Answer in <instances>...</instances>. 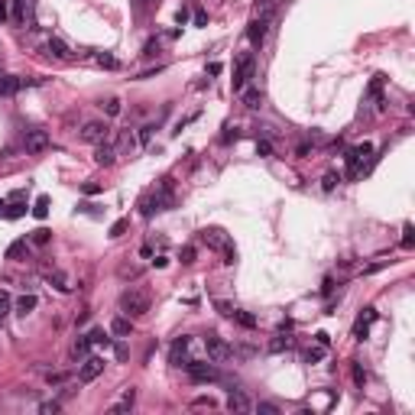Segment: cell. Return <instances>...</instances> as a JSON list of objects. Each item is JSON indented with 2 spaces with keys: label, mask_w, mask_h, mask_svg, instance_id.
Instances as JSON below:
<instances>
[{
  "label": "cell",
  "mask_w": 415,
  "mask_h": 415,
  "mask_svg": "<svg viewBox=\"0 0 415 415\" xmlns=\"http://www.w3.org/2000/svg\"><path fill=\"white\" fill-rule=\"evenodd\" d=\"M33 308H36V295L33 292H26V295L16 298V315H29Z\"/></svg>",
  "instance_id": "obj_18"
},
{
  "label": "cell",
  "mask_w": 415,
  "mask_h": 415,
  "mask_svg": "<svg viewBox=\"0 0 415 415\" xmlns=\"http://www.w3.org/2000/svg\"><path fill=\"white\" fill-rule=\"evenodd\" d=\"M201 237H204V243H211V247H224V237H221V231H204Z\"/></svg>",
  "instance_id": "obj_34"
},
{
  "label": "cell",
  "mask_w": 415,
  "mask_h": 415,
  "mask_svg": "<svg viewBox=\"0 0 415 415\" xmlns=\"http://www.w3.org/2000/svg\"><path fill=\"white\" fill-rule=\"evenodd\" d=\"M259 104H263V91H259V88H243V107L256 110Z\"/></svg>",
  "instance_id": "obj_16"
},
{
  "label": "cell",
  "mask_w": 415,
  "mask_h": 415,
  "mask_svg": "<svg viewBox=\"0 0 415 415\" xmlns=\"http://www.w3.org/2000/svg\"><path fill=\"white\" fill-rule=\"evenodd\" d=\"M234 259H237V250H234V243H231V240H224V263L231 266Z\"/></svg>",
  "instance_id": "obj_40"
},
{
  "label": "cell",
  "mask_w": 415,
  "mask_h": 415,
  "mask_svg": "<svg viewBox=\"0 0 415 415\" xmlns=\"http://www.w3.org/2000/svg\"><path fill=\"white\" fill-rule=\"evenodd\" d=\"M185 370H188L192 383H214L217 380V367L214 363H201V360H188L185 363Z\"/></svg>",
  "instance_id": "obj_4"
},
{
  "label": "cell",
  "mask_w": 415,
  "mask_h": 415,
  "mask_svg": "<svg viewBox=\"0 0 415 415\" xmlns=\"http://www.w3.org/2000/svg\"><path fill=\"white\" fill-rule=\"evenodd\" d=\"M234 321H237V325H240V328H256V318L250 315V311H240V308H234V315H231Z\"/></svg>",
  "instance_id": "obj_22"
},
{
  "label": "cell",
  "mask_w": 415,
  "mask_h": 415,
  "mask_svg": "<svg viewBox=\"0 0 415 415\" xmlns=\"http://www.w3.org/2000/svg\"><path fill=\"white\" fill-rule=\"evenodd\" d=\"M120 308L127 318H143L149 311V295L146 292H137V289H127V292L120 295Z\"/></svg>",
  "instance_id": "obj_1"
},
{
  "label": "cell",
  "mask_w": 415,
  "mask_h": 415,
  "mask_svg": "<svg viewBox=\"0 0 415 415\" xmlns=\"http://www.w3.org/2000/svg\"><path fill=\"white\" fill-rule=\"evenodd\" d=\"M88 350H91V341H88V334H85V337H78L75 344H71V357H75V360H85Z\"/></svg>",
  "instance_id": "obj_19"
},
{
  "label": "cell",
  "mask_w": 415,
  "mask_h": 415,
  "mask_svg": "<svg viewBox=\"0 0 415 415\" xmlns=\"http://www.w3.org/2000/svg\"><path fill=\"white\" fill-rule=\"evenodd\" d=\"M237 137H240V130H237V127H227V133L221 137V143H231V140H237Z\"/></svg>",
  "instance_id": "obj_48"
},
{
  "label": "cell",
  "mask_w": 415,
  "mask_h": 415,
  "mask_svg": "<svg viewBox=\"0 0 415 415\" xmlns=\"http://www.w3.org/2000/svg\"><path fill=\"white\" fill-rule=\"evenodd\" d=\"M195 26H208V13H204V10L195 13Z\"/></svg>",
  "instance_id": "obj_54"
},
{
  "label": "cell",
  "mask_w": 415,
  "mask_h": 415,
  "mask_svg": "<svg viewBox=\"0 0 415 415\" xmlns=\"http://www.w3.org/2000/svg\"><path fill=\"white\" fill-rule=\"evenodd\" d=\"M101 107H104V114H107V117H117V114H120V101H117V98H107Z\"/></svg>",
  "instance_id": "obj_32"
},
{
  "label": "cell",
  "mask_w": 415,
  "mask_h": 415,
  "mask_svg": "<svg viewBox=\"0 0 415 415\" xmlns=\"http://www.w3.org/2000/svg\"><path fill=\"white\" fill-rule=\"evenodd\" d=\"M253 68H256V59H253V52H243L240 59H237V65H234V91H243L247 88V81H250L253 75Z\"/></svg>",
  "instance_id": "obj_2"
},
{
  "label": "cell",
  "mask_w": 415,
  "mask_h": 415,
  "mask_svg": "<svg viewBox=\"0 0 415 415\" xmlns=\"http://www.w3.org/2000/svg\"><path fill=\"white\" fill-rule=\"evenodd\" d=\"M95 62H98L101 68H117V59H114L110 52H98V55H95Z\"/></svg>",
  "instance_id": "obj_29"
},
{
  "label": "cell",
  "mask_w": 415,
  "mask_h": 415,
  "mask_svg": "<svg viewBox=\"0 0 415 415\" xmlns=\"http://www.w3.org/2000/svg\"><path fill=\"white\" fill-rule=\"evenodd\" d=\"M380 88H383V75H376L370 81V95H380Z\"/></svg>",
  "instance_id": "obj_52"
},
{
  "label": "cell",
  "mask_w": 415,
  "mask_h": 415,
  "mask_svg": "<svg viewBox=\"0 0 415 415\" xmlns=\"http://www.w3.org/2000/svg\"><path fill=\"white\" fill-rule=\"evenodd\" d=\"M321 360H325V347H308L305 350V363H321Z\"/></svg>",
  "instance_id": "obj_28"
},
{
  "label": "cell",
  "mask_w": 415,
  "mask_h": 415,
  "mask_svg": "<svg viewBox=\"0 0 415 415\" xmlns=\"http://www.w3.org/2000/svg\"><path fill=\"white\" fill-rule=\"evenodd\" d=\"M127 221H117V224H110V237H114V240H117V237H123V234H127Z\"/></svg>",
  "instance_id": "obj_39"
},
{
  "label": "cell",
  "mask_w": 415,
  "mask_h": 415,
  "mask_svg": "<svg viewBox=\"0 0 415 415\" xmlns=\"http://www.w3.org/2000/svg\"><path fill=\"white\" fill-rule=\"evenodd\" d=\"M175 20H179V23L185 26V23H188V7H179V13H175Z\"/></svg>",
  "instance_id": "obj_53"
},
{
  "label": "cell",
  "mask_w": 415,
  "mask_h": 415,
  "mask_svg": "<svg viewBox=\"0 0 415 415\" xmlns=\"http://www.w3.org/2000/svg\"><path fill=\"white\" fill-rule=\"evenodd\" d=\"M62 406H59V402H43V406H39V412H43V415H55Z\"/></svg>",
  "instance_id": "obj_44"
},
{
  "label": "cell",
  "mask_w": 415,
  "mask_h": 415,
  "mask_svg": "<svg viewBox=\"0 0 415 415\" xmlns=\"http://www.w3.org/2000/svg\"><path fill=\"white\" fill-rule=\"evenodd\" d=\"M253 409H259V412H266V415H276L279 409L273 406V402H259V406H253Z\"/></svg>",
  "instance_id": "obj_50"
},
{
  "label": "cell",
  "mask_w": 415,
  "mask_h": 415,
  "mask_svg": "<svg viewBox=\"0 0 415 415\" xmlns=\"http://www.w3.org/2000/svg\"><path fill=\"white\" fill-rule=\"evenodd\" d=\"M4 208H7V204H4V201H0V217H4Z\"/></svg>",
  "instance_id": "obj_60"
},
{
  "label": "cell",
  "mask_w": 415,
  "mask_h": 415,
  "mask_svg": "<svg viewBox=\"0 0 415 415\" xmlns=\"http://www.w3.org/2000/svg\"><path fill=\"white\" fill-rule=\"evenodd\" d=\"M204 350H208V360H211V363H224L227 357L234 354L231 344H227L221 334H208V337H204Z\"/></svg>",
  "instance_id": "obj_3"
},
{
  "label": "cell",
  "mask_w": 415,
  "mask_h": 415,
  "mask_svg": "<svg viewBox=\"0 0 415 415\" xmlns=\"http://www.w3.org/2000/svg\"><path fill=\"white\" fill-rule=\"evenodd\" d=\"M49 204H52V198H49V195H39V198H36V204H33V214L39 217V221H43V217L49 214Z\"/></svg>",
  "instance_id": "obj_24"
},
{
  "label": "cell",
  "mask_w": 415,
  "mask_h": 415,
  "mask_svg": "<svg viewBox=\"0 0 415 415\" xmlns=\"http://www.w3.org/2000/svg\"><path fill=\"white\" fill-rule=\"evenodd\" d=\"M192 406L195 409H214V399L211 396H198V399H192Z\"/></svg>",
  "instance_id": "obj_41"
},
{
  "label": "cell",
  "mask_w": 415,
  "mask_h": 415,
  "mask_svg": "<svg viewBox=\"0 0 415 415\" xmlns=\"http://www.w3.org/2000/svg\"><path fill=\"white\" fill-rule=\"evenodd\" d=\"M153 211H159V208H156V195H143V198H140V214L153 217Z\"/></svg>",
  "instance_id": "obj_23"
},
{
  "label": "cell",
  "mask_w": 415,
  "mask_h": 415,
  "mask_svg": "<svg viewBox=\"0 0 415 415\" xmlns=\"http://www.w3.org/2000/svg\"><path fill=\"white\" fill-rule=\"evenodd\" d=\"M10 308H13V298H10L7 292H0V321H7V315H10Z\"/></svg>",
  "instance_id": "obj_33"
},
{
  "label": "cell",
  "mask_w": 415,
  "mask_h": 415,
  "mask_svg": "<svg viewBox=\"0 0 415 415\" xmlns=\"http://www.w3.org/2000/svg\"><path fill=\"white\" fill-rule=\"evenodd\" d=\"M7 16H10V4H7V0H0V23H4Z\"/></svg>",
  "instance_id": "obj_55"
},
{
  "label": "cell",
  "mask_w": 415,
  "mask_h": 415,
  "mask_svg": "<svg viewBox=\"0 0 415 415\" xmlns=\"http://www.w3.org/2000/svg\"><path fill=\"white\" fill-rule=\"evenodd\" d=\"M49 282L55 286L59 292H68V289H71V286H68V276H65V273H59V269H55V273H49Z\"/></svg>",
  "instance_id": "obj_25"
},
{
  "label": "cell",
  "mask_w": 415,
  "mask_h": 415,
  "mask_svg": "<svg viewBox=\"0 0 415 415\" xmlns=\"http://www.w3.org/2000/svg\"><path fill=\"white\" fill-rule=\"evenodd\" d=\"M101 373H104V360H101V357H91V354H88L85 360H81L78 380H81V383H91V380H98Z\"/></svg>",
  "instance_id": "obj_6"
},
{
  "label": "cell",
  "mask_w": 415,
  "mask_h": 415,
  "mask_svg": "<svg viewBox=\"0 0 415 415\" xmlns=\"http://www.w3.org/2000/svg\"><path fill=\"white\" fill-rule=\"evenodd\" d=\"M26 214V204H20V201H13L10 208H4V217H10V221H13V217H23Z\"/></svg>",
  "instance_id": "obj_30"
},
{
  "label": "cell",
  "mask_w": 415,
  "mask_h": 415,
  "mask_svg": "<svg viewBox=\"0 0 415 415\" xmlns=\"http://www.w3.org/2000/svg\"><path fill=\"white\" fill-rule=\"evenodd\" d=\"M23 7H26V0H13V23H23Z\"/></svg>",
  "instance_id": "obj_38"
},
{
  "label": "cell",
  "mask_w": 415,
  "mask_h": 415,
  "mask_svg": "<svg viewBox=\"0 0 415 415\" xmlns=\"http://www.w3.org/2000/svg\"><path fill=\"white\" fill-rule=\"evenodd\" d=\"M153 195H156V208H159V211H169V208L175 204V195H172V179H162V182H159V188H156Z\"/></svg>",
  "instance_id": "obj_8"
},
{
  "label": "cell",
  "mask_w": 415,
  "mask_h": 415,
  "mask_svg": "<svg viewBox=\"0 0 415 415\" xmlns=\"http://www.w3.org/2000/svg\"><path fill=\"white\" fill-rule=\"evenodd\" d=\"M81 192H85V195H98L101 185H98V182H85V185H81Z\"/></svg>",
  "instance_id": "obj_49"
},
{
  "label": "cell",
  "mask_w": 415,
  "mask_h": 415,
  "mask_svg": "<svg viewBox=\"0 0 415 415\" xmlns=\"http://www.w3.org/2000/svg\"><path fill=\"white\" fill-rule=\"evenodd\" d=\"M133 402H137V389H133V386H127V389L120 392V399L114 402V406H110L107 412H114V415H120V412H130V409H133Z\"/></svg>",
  "instance_id": "obj_12"
},
{
  "label": "cell",
  "mask_w": 415,
  "mask_h": 415,
  "mask_svg": "<svg viewBox=\"0 0 415 415\" xmlns=\"http://www.w3.org/2000/svg\"><path fill=\"white\" fill-rule=\"evenodd\" d=\"M415 247V231H412V224L402 227V250H412Z\"/></svg>",
  "instance_id": "obj_31"
},
{
  "label": "cell",
  "mask_w": 415,
  "mask_h": 415,
  "mask_svg": "<svg viewBox=\"0 0 415 415\" xmlns=\"http://www.w3.org/2000/svg\"><path fill=\"white\" fill-rule=\"evenodd\" d=\"M214 308L221 311L224 318H231V315H234V305H231V302H221V298H217V302H214Z\"/></svg>",
  "instance_id": "obj_42"
},
{
  "label": "cell",
  "mask_w": 415,
  "mask_h": 415,
  "mask_svg": "<svg viewBox=\"0 0 415 415\" xmlns=\"http://www.w3.org/2000/svg\"><path fill=\"white\" fill-rule=\"evenodd\" d=\"M153 133H156V123H146V127H140V143L146 146V143L153 140Z\"/></svg>",
  "instance_id": "obj_37"
},
{
  "label": "cell",
  "mask_w": 415,
  "mask_h": 415,
  "mask_svg": "<svg viewBox=\"0 0 415 415\" xmlns=\"http://www.w3.org/2000/svg\"><path fill=\"white\" fill-rule=\"evenodd\" d=\"M46 49H49L55 59H62V62H65V59H71V49H68L65 43H62V39H49V46H46Z\"/></svg>",
  "instance_id": "obj_17"
},
{
  "label": "cell",
  "mask_w": 415,
  "mask_h": 415,
  "mask_svg": "<svg viewBox=\"0 0 415 415\" xmlns=\"http://www.w3.org/2000/svg\"><path fill=\"white\" fill-rule=\"evenodd\" d=\"M159 52V39H149L146 46H143V55H156Z\"/></svg>",
  "instance_id": "obj_45"
},
{
  "label": "cell",
  "mask_w": 415,
  "mask_h": 415,
  "mask_svg": "<svg viewBox=\"0 0 415 415\" xmlns=\"http://www.w3.org/2000/svg\"><path fill=\"white\" fill-rule=\"evenodd\" d=\"M208 75H221V62H211V65H208Z\"/></svg>",
  "instance_id": "obj_58"
},
{
  "label": "cell",
  "mask_w": 415,
  "mask_h": 415,
  "mask_svg": "<svg viewBox=\"0 0 415 415\" xmlns=\"http://www.w3.org/2000/svg\"><path fill=\"white\" fill-rule=\"evenodd\" d=\"M289 347H292V337H289L286 331H282L276 341H269V350H273V354H282V350H289Z\"/></svg>",
  "instance_id": "obj_21"
},
{
  "label": "cell",
  "mask_w": 415,
  "mask_h": 415,
  "mask_svg": "<svg viewBox=\"0 0 415 415\" xmlns=\"http://www.w3.org/2000/svg\"><path fill=\"white\" fill-rule=\"evenodd\" d=\"M133 7H137V13H146V10L156 7V0H133Z\"/></svg>",
  "instance_id": "obj_43"
},
{
  "label": "cell",
  "mask_w": 415,
  "mask_h": 415,
  "mask_svg": "<svg viewBox=\"0 0 415 415\" xmlns=\"http://www.w3.org/2000/svg\"><path fill=\"white\" fill-rule=\"evenodd\" d=\"M337 182H341V175H337V172H328L325 179H321V188H325V192H334Z\"/></svg>",
  "instance_id": "obj_35"
},
{
  "label": "cell",
  "mask_w": 415,
  "mask_h": 415,
  "mask_svg": "<svg viewBox=\"0 0 415 415\" xmlns=\"http://www.w3.org/2000/svg\"><path fill=\"white\" fill-rule=\"evenodd\" d=\"M88 341H91V344H98V347H110V337H107V331H104V328H91L88 331Z\"/></svg>",
  "instance_id": "obj_20"
},
{
  "label": "cell",
  "mask_w": 415,
  "mask_h": 415,
  "mask_svg": "<svg viewBox=\"0 0 415 415\" xmlns=\"http://www.w3.org/2000/svg\"><path fill=\"white\" fill-rule=\"evenodd\" d=\"M26 253V240H13L7 247V259H16V256H23Z\"/></svg>",
  "instance_id": "obj_27"
},
{
  "label": "cell",
  "mask_w": 415,
  "mask_h": 415,
  "mask_svg": "<svg viewBox=\"0 0 415 415\" xmlns=\"http://www.w3.org/2000/svg\"><path fill=\"white\" fill-rule=\"evenodd\" d=\"M62 380H65V373H49V376H46V383H49V386H59Z\"/></svg>",
  "instance_id": "obj_51"
},
{
  "label": "cell",
  "mask_w": 415,
  "mask_h": 415,
  "mask_svg": "<svg viewBox=\"0 0 415 415\" xmlns=\"http://www.w3.org/2000/svg\"><path fill=\"white\" fill-rule=\"evenodd\" d=\"M311 153V143H298V149H295V156H308Z\"/></svg>",
  "instance_id": "obj_57"
},
{
  "label": "cell",
  "mask_w": 415,
  "mask_h": 415,
  "mask_svg": "<svg viewBox=\"0 0 415 415\" xmlns=\"http://www.w3.org/2000/svg\"><path fill=\"white\" fill-rule=\"evenodd\" d=\"M114 159H117V146L114 143H98V149H95V162L98 165H114Z\"/></svg>",
  "instance_id": "obj_13"
},
{
  "label": "cell",
  "mask_w": 415,
  "mask_h": 415,
  "mask_svg": "<svg viewBox=\"0 0 415 415\" xmlns=\"http://www.w3.org/2000/svg\"><path fill=\"white\" fill-rule=\"evenodd\" d=\"M107 123H104V120H88L85 123V127H81V140H85V143H95V146H98V143H104V140H107Z\"/></svg>",
  "instance_id": "obj_5"
},
{
  "label": "cell",
  "mask_w": 415,
  "mask_h": 415,
  "mask_svg": "<svg viewBox=\"0 0 415 415\" xmlns=\"http://www.w3.org/2000/svg\"><path fill=\"white\" fill-rule=\"evenodd\" d=\"M188 337H175L172 341V350H169V360L175 363V367H185V363H188Z\"/></svg>",
  "instance_id": "obj_11"
},
{
  "label": "cell",
  "mask_w": 415,
  "mask_h": 415,
  "mask_svg": "<svg viewBox=\"0 0 415 415\" xmlns=\"http://www.w3.org/2000/svg\"><path fill=\"white\" fill-rule=\"evenodd\" d=\"M227 409L231 412H253V399L247 396L240 389H231V396H227Z\"/></svg>",
  "instance_id": "obj_10"
},
{
  "label": "cell",
  "mask_w": 415,
  "mask_h": 415,
  "mask_svg": "<svg viewBox=\"0 0 415 415\" xmlns=\"http://www.w3.org/2000/svg\"><path fill=\"white\" fill-rule=\"evenodd\" d=\"M29 240H33L36 247H46V243L52 240V231H49V227H39V231H33V237H29Z\"/></svg>",
  "instance_id": "obj_26"
},
{
  "label": "cell",
  "mask_w": 415,
  "mask_h": 415,
  "mask_svg": "<svg viewBox=\"0 0 415 415\" xmlns=\"http://www.w3.org/2000/svg\"><path fill=\"white\" fill-rule=\"evenodd\" d=\"M110 334H117V337H130V334H133V318H127V315L114 318V321H110Z\"/></svg>",
  "instance_id": "obj_14"
},
{
  "label": "cell",
  "mask_w": 415,
  "mask_h": 415,
  "mask_svg": "<svg viewBox=\"0 0 415 415\" xmlns=\"http://www.w3.org/2000/svg\"><path fill=\"white\" fill-rule=\"evenodd\" d=\"M256 153L259 156H273V146H269L266 140H256Z\"/></svg>",
  "instance_id": "obj_46"
},
{
  "label": "cell",
  "mask_w": 415,
  "mask_h": 415,
  "mask_svg": "<svg viewBox=\"0 0 415 415\" xmlns=\"http://www.w3.org/2000/svg\"><path fill=\"white\" fill-rule=\"evenodd\" d=\"M269 20L273 16H256L250 26H247V39H250L253 46H263V39H266V29H269Z\"/></svg>",
  "instance_id": "obj_7"
},
{
  "label": "cell",
  "mask_w": 415,
  "mask_h": 415,
  "mask_svg": "<svg viewBox=\"0 0 415 415\" xmlns=\"http://www.w3.org/2000/svg\"><path fill=\"white\" fill-rule=\"evenodd\" d=\"M315 341H318V344H321V347H328V344H331V337L325 334V331H318V334H315Z\"/></svg>",
  "instance_id": "obj_56"
},
{
  "label": "cell",
  "mask_w": 415,
  "mask_h": 415,
  "mask_svg": "<svg viewBox=\"0 0 415 415\" xmlns=\"http://www.w3.org/2000/svg\"><path fill=\"white\" fill-rule=\"evenodd\" d=\"M20 88H23V81H20V78L7 75V71H0V95H16Z\"/></svg>",
  "instance_id": "obj_15"
},
{
  "label": "cell",
  "mask_w": 415,
  "mask_h": 415,
  "mask_svg": "<svg viewBox=\"0 0 415 415\" xmlns=\"http://www.w3.org/2000/svg\"><path fill=\"white\" fill-rule=\"evenodd\" d=\"M331 289H334V279H325V286H321V292L331 295Z\"/></svg>",
  "instance_id": "obj_59"
},
{
  "label": "cell",
  "mask_w": 415,
  "mask_h": 415,
  "mask_svg": "<svg viewBox=\"0 0 415 415\" xmlns=\"http://www.w3.org/2000/svg\"><path fill=\"white\" fill-rule=\"evenodd\" d=\"M354 383H357V386H363V383H367V373L360 370V363H354Z\"/></svg>",
  "instance_id": "obj_47"
},
{
  "label": "cell",
  "mask_w": 415,
  "mask_h": 415,
  "mask_svg": "<svg viewBox=\"0 0 415 415\" xmlns=\"http://www.w3.org/2000/svg\"><path fill=\"white\" fill-rule=\"evenodd\" d=\"M195 256H198V250H195L192 243H188V247H182V263H185V266H192V263H195Z\"/></svg>",
  "instance_id": "obj_36"
},
{
  "label": "cell",
  "mask_w": 415,
  "mask_h": 415,
  "mask_svg": "<svg viewBox=\"0 0 415 415\" xmlns=\"http://www.w3.org/2000/svg\"><path fill=\"white\" fill-rule=\"evenodd\" d=\"M23 146H26V153H43V149H49V133H46V130H29L26 140H23Z\"/></svg>",
  "instance_id": "obj_9"
}]
</instances>
